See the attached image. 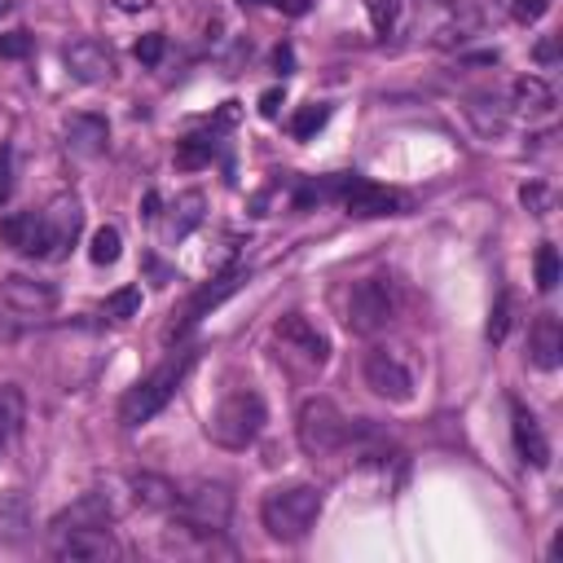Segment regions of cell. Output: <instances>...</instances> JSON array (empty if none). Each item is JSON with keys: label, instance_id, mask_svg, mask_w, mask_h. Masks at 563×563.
Instances as JSON below:
<instances>
[{"label": "cell", "instance_id": "cell-32", "mask_svg": "<svg viewBox=\"0 0 563 563\" xmlns=\"http://www.w3.org/2000/svg\"><path fill=\"white\" fill-rule=\"evenodd\" d=\"M365 13L374 22V31H391L400 18V0H365Z\"/></svg>", "mask_w": 563, "mask_h": 563}, {"label": "cell", "instance_id": "cell-16", "mask_svg": "<svg viewBox=\"0 0 563 563\" xmlns=\"http://www.w3.org/2000/svg\"><path fill=\"white\" fill-rule=\"evenodd\" d=\"M510 435H515V453H519L528 466H537V471L550 466V440H545L537 413L523 409L519 400H510Z\"/></svg>", "mask_w": 563, "mask_h": 563}, {"label": "cell", "instance_id": "cell-9", "mask_svg": "<svg viewBox=\"0 0 563 563\" xmlns=\"http://www.w3.org/2000/svg\"><path fill=\"white\" fill-rule=\"evenodd\" d=\"M119 515H123L119 488H114V484H92V488H84L70 506H62V510L53 515V528H110Z\"/></svg>", "mask_w": 563, "mask_h": 563}, {"label": "cell", "instance_id": "cell-35", "mask_svg": "<svg viewBox=\"0 0 563 563\" xmlns=\"http://www.w3.org/2000/svg\"><path fill=\"white\" fill-rule=\"evenodd\" d=\"M22 53H31V35H26V31L0 35V57H22Z\"/></svg>", "mask_w": 563, "mask_h": 563}, {"label": "cell", "instance_id": "cell-30", "mask_svg": "<svg viewBox=\"0 0 563 563\" xmlns=\"http://www.w3.org/2000/svg\"><path fill=\"white\" fill-rule=\"evenodd\" d=\"M136 308H141V286H119L114 295H106V317H114V321H128V317H136Z\"/></svg>", "mask_w": 563, "mask_h": 563}, {"label": "cell", "instance_id": "cell-23", "mask_svg": "<svg viewBox=\"0 0 563 563\" xmlns=\"http://www.w3.org/2000/svg\"><path fill=\"white\" fill-rule=\"evenodd\" d=\"M22 418H26V400L18 387H0V457L9 449V440L22 431Z\"/></svg>", "mask_w": 563, "mask_h": 563}, {"label": "cell", "instance_id": "cell-3", "mask_svg": "<svg viewBox=\"0 0 563 563\" xmlns=\"http://www.w3.org/2000/svg\"><path fill=\"white\" fill-rule=\"evenodd\" d=\"M194 361H198V352H172L163 365H154V369L123 396V405H119V422H123V427H141V422H150V418L176 396V387L185 383V374L194 369Z\"/></svg>", "mask_w": 563, "mask_h": 563}, {"label": "cell", "instance_id": "cell-11", "mask_svg": "<svg viewBox=\"0 0 563 563\" xmlns=\"http://www.w3.org/2000/svg\"><path fill=\"white\" fill-rule=\"evenodd\" d=\"M325 194H339L343 207H347V216H391V211L405 207L400 194H391V189H383V185H369V180H361V176H339Z\"/></svg>", "mask_w": 563, "mask_h": 563}, {"label": "cell", "instance_id": "cell-41", "mask_svg": "<svg viewBox=\"0 0 563 563\" xmlns=\"http://www.w3.org/2000/svg\"><path fill=\"white\" fill-rule=\"evenodd\" d=\"M277 101H282V92H277V88H268V92L260 97V110H264V114H277Z\"/></svg>", "mask_w": 563, "mask_h": 563}, {"label": "cell", "instance_id": "cell-24", "mask_svg": "<svg viewBox=\"0 0 563 563\" xmlns=\"http://www.w3.org/2000/svg\"><path fill=\"white\" fill-rule=\"evenodd\" d=\"M176 484L172 479H163V475H132V497L141 501V506H172L176 501Z\"/></svg>", "mask_w": 563, "mask_h": 563}, {"label": "cell", "instance_id": "cell-8", "mask_svg": "<svg viewBox=\"0 0 563 563\" xmlns=\"http://www.w3.org/2000/svg\"><path fill=\"white\" fill-rule=\"evenodd\" d=\"M361 378H365V387L374 391V396H383V400H391V405H405V400H413V369L400 361V352H391V347H369L365 356H361Z\"/></svg>", "mask_w": 563, "mask_h": 563}, {"label": "cell", "instance_id": "cell-36", "mask_svg": "<svg viewBox=\"0 0 563 563\" xmlns=\"http://www.w3.org/2000/svg\"><path fill=\"white\" fill-rule=\"evenodd\" d=\"M550 4H554V0H515V4H510V13H515V22H537Z\"/></svg>", "mask_w": 563, "mask_h": 563}, {"label": "cell", "instance_id": "cell-6", "mask_svg": "<svg viewBox=\"0 0 563 563\" xmlns=\"http://www.w3.org/2000/svg\"><path fill=\"white\" fill-rule=\"evenodd\" d=\"M400 312V290L391 277H361L352 290H347V330L352 334H378L396 321Z\"/></svg>", "mask_w": 563, "mask_h": 563}, {"label": "cell", "instance_id": "cell-40", "mask_svg": "<svg viewBox=\"0 0 563 563\" xmlns=\"http://www.w3.org/2000/svg\"><path fill=\"white\" fill-rule=\"evenodd\" d=\"M110 4H114L119 13H145V9L154 4V0H110Z\"/></svg>", "mask_w": 563, "mask_h": 563}, {"label": "cell", "instance_id": "cell-18", "mask_svg": "<svg viewBox=\"0 0 563 563\" xmlns=\"http://www.w3.org/2000/svg\"><path fill=\"white\" fill-rule=\"evenodd\" d=\"M62 136H66V150L70 154H84V158H92V154H101L106 150V141H110V123L101 119V114H70L66 119V128H62Z\"/></svg>", "mask_w": 563, "mask_h": 563}, {"label": "cell", "instance_id": "cell-28", "mask_svg": "<svg viewBox=\"0 0 563 563\" xmlns=\"http://www.w3.org/2000/svg\"><path fill=\"white\" fill-rule=\"evenodd\" d=\"M119 251H123L119 229H114V224H101V229L92 233V246H88L92 264H114V260H119Z\"/></svg>", "mask_w": 563, "mask_h": 563}, {"label": "cell", "instance_id": "cell-21", "mask_svg": "<svg viewBox=\"0 0 563 563\" xmlns=\"http://www.w3.org/2000/svg\"><path fill=\"white\" fill-rule=\"evenodd\" d=\"M510 97H515V110H523V114H550L559 101L550 79H541V75H519L510 84Z\"/></svg>", "mask_w": 563, "mask_h": 563}, {"label": "cell", "instance_id": "cell-39", "mask_svg": "<svg viewBox=\"0 0 563 563\" xmlns=\"http://www.w3.org/2000/svg\"><path fill=\"white\" fill-rule=\"evenodd\" d=\"M9 189H13V180H9V150H0V202L9 198Z\"/></svg>", "mask_w": 563, "mask_h": 563}, {"label": "cell", "instance_id": "cell-4", "mask_svg": "<svg viewBox=\"0 0 563 563\" xmlns=\"http://www.w3.org/2000/svg\"><path fill=\"white\" fill-rule=\"evenodd\" d=\"M176 510V523L185 532H198V537H220L233 519V488L224 479H194L176 493L172 501Z\"/></svg>", "mask_w": 563, "mask_h": 563}, {"label": "cell", "instance_id": "cell-22", "mask_svg": "<svg viewBox=\"0 0 563 563\" xmlns=\"http://www.w3.org/2000/svg\"><path fill=\"white\" fill-rule=\"evenodd\" d=\"M44 220H48V229H53V246H57V255H62V251L79 238V229H84V211H79L75 198H57V202H48Z\"/></svg>", "mask_w": 563, "mask_h": 563}, {"label": "cell", "instance_id": "cell-34", "mask_svg": "<svg viewBox=\"0 0 563 563\" xmlns=\"http://www.w3.org/2000/svg\"><path fill=\"white\" fill-rule=\"evenodd\" d=\"M163 48H167V40H163V31H150V35H141L136 40V62H145V66H154L158 57H163Z\"/></svg>", "mask_w": 563, "mask_h": 563}, {"label": "cell", "instance_id": "cell-12", "mask_svg": "<svg viewBox=\"0 0 563 563\" xmlns=\"http://www.w3.org/2000/svg\"><path fill=\"white\" fill-rule=\"evenodd\" d=\"M53 554L66 563H101L119 554L110 528H53Z\"/></svg>", "mask_w": 563, "mask_h": 563}, {"label": "cell", "instance_id": "cell-7", "mask_svg": "<svg viewBox=\"0 0 563 563\" xmlns=\"http://www.w3.org/2000/svg\"><path fill=\"white\" fill-rule=\"evenodd\" d=\"M273 339H277V347H282L290 361H299L303 369H321V365L330 361V339H325V330H321L317 321H308L303 312L277 317Z\"/></svg>", "mask_w": 563, "mask_h": 563}, {"label": "cell", "instance_id": "cell-25", "mask_svg": "<svg viewBox=\"0 0 563 563\" xmlns=\"http://www.w3.org/2000/svg\"><path fill=\"white\" fill-rule=\"evenodd\" d=\"M198 224H202V194L189 189V194H180V198L172 202V224H167V233H172V238H185V233L198 229Z\"/></svg>", "mask_w": 563, "mask_h": 563}, {"label": "cell", "instance_id": "cell-37", "mask_svg": "<svg viewBox=\"0 0 563 563\" xmlns=\"http://www.w3.org/2000/svg\"><path fill=\"white\" fill-rule=\"evenodd\" d=\"M532 57H537L541 66H554V62H559V40H554V35H545V40H537V48H532Z\"/></svg>", "mask_w": 563, "mask_h": 563}, {"label": "cell", "instance_id": "cell-15", "mask_svg": "<svg viewBox=\"0 0 563 563\" xmlns=\"http://www.w3.org/2000/svg\"><path fill=\"white\" fill-rule=\"evenodd\" d=\"M242 277H246L242 268H224L216 282H207V286H202V290H198V295L185 303V312H180V321L167 330V339H180L185 330H194V325H198V321H202L211 308H220V303H224V299H229V295L242 286Z\"/></svg>", "mask_w": 563, "mask_h": 563}, {"label": "cell", "instance_id": "cell-27", "mask_svg": "<svg viewBox=\"0 0 563 563\" xmlns=\"http://www.w3.org/2000/svg\"><path fill=\"white\" fill-rule=\"evenodd\" d=\"M216 158V136H185L180 150H176V163L180 167H202Z\"/></svg>", "mask_w": 563, "mask_h": 563}, {"label": "cell", "instance_id": "cell-13", "mask_svg": "<svg viewBox=\"0 0 563 563\" xmlns=\"http://www.w3.org/2000/svg\"><path fill=\"white\" fill-rule=\"evenodd\" d=\"M0 299L13 308V312H26V317H48L57 308V286L44 282V277H26V273H9L0 282Z\"/></svg>", "mask_w": 563, "mask_h": 563}, {"label": "cell", "instance_id": "cell-1", "mask_svg": "<svg viewBox=\"0 0 563 563\" xmlns=\"http://www.w3.org/2000/svg\"><path fill=\"white\" fill-rule=\"evenodd\" d=\"M321 506H325V497H321L317 484H303V479H295V484H273V488L260 497V523H264V532H268L273 541L295 545V541H303V537L317 528Z\"/></svg>", "mask_w": 563, "mask_h": 563}, {"label": "cell", "instance_id": "cell-38", "mask_svg": "<svg viewBox=\"0 0 563 563\" xmlns=\"http://www.w3.org/2000/svg\"><path fill=\"white\" fill-rule=\"evenodd\" d=\"M519 198H523V207H528V211L545 216V189H541V185H523V189H519Z\"/></svg>", "mask_w": 563, "mask_h": 563}, {"label": "cell", "instance_id": "cell-17", "mask_svg": "<svg viewBox=\"0 0 563 563\" xmlns=\"http://www.w3.org/2000/svg\"><path fill=\"white\" fill-rule=\"evenodd\" d=\"M462 114L475 128V136H484V141H497L510 128V106L497 92H471L466 106H462Z\"/></svg>", "mask_w": 563, "mask_h": 563}, {"label": "cell", "instance_id": "cell-20", "mask_svg": "<svg viewBox=\"0 0 563 563\" xmlns=\"http://www.w3.org/2000/svg\"><path fill=\"white\" fill-rule=\"evenodd\" d=\"M31 532V501L22 488H4L0 493V541L18 545Z\"/></svg>", "mask_w": 563, "mask_h": 563}, {"label": "cell", "instance_id": "cell-10", "mask_svg": "<svg viewBox=\"0 0 563 563\" xmlns=\"http://www.w3.org/2000/svg\"><path fill=\"white\" fill-rule=\"evenodd\" d=\"M0 242L13 246L18 255H31V260L57 255L53 229H48L44 211H13V216H4V220H0Z\"/></svg>", "mask_w": 563, "mask_h": 563}, {"label": "cell", "instance_id": "cell-33", "mask_svg": "<svg viewBox=\"0 0 563 563\" xmlns=\"http://www.w3.org/2000/svg\"><path fill=\"white\" fill-rule=\"evenodd\" d=\"M506 325H510V295L501 290L497 303H493V317H488V339L501 343V339H506Z\"/></svg>", "mask_w": 563, "mask_h": 563}, {"label": "cell", "instance_id": "cell-31", "mask_svg": "<svg viewBox=\"0 0 563 563\" xmlns=\"http://www.w3.org/2000/svg\"><path fill=\"white\" fill-rule=\"evenodd\" d=\"M325 119H330V106H303L295 119H290V136H312L317 128H325Z\"/></svg>", "mask_w": 563, "mask_h": 563}, {"label": "cell", "instance_id": "cell-26", "mask_svg": "<svg viewBox=\"0 0 563 563\" xmlns=\"http://www.w3.org/2000/svg\"><path fill=\"white\" fill-rule=\"evenodd\" d=\"M475 31H479V13H457V18H449V22L440 26L435 44H440V48H453V44L475 40Z\"/></svg>", "mask_w": 563, "mask_h": 563}, {"label": "cell", "instance_id": "cell-14", "mask_svg": "<svg viewBox=\"0 0 563 563\" xmlns=\"http://www.w3.org/2000/svg\"><path fill=\"white\" fill-rule=\"evenodd\" d=\"M62 62H66L70 79H79V84H106V79L114 75V53H110L101 40H92V35L70 40V44L62 48Z\"/></svg>", "mask_w": 563, "mask_h": 563}, {"label": "cell", "instance_id": "cell-2", "mask_svg": "<svg viewBox=\"0 0 563 563\" xmlns=\"http://www.w3.org/2000/svg\"><path fill=\"white\" fill-rule=\"evenodd\" d=\"M268 422V409H264V396L255 387H233L216 400V409L207 413V435L220 444V449H246L260 440Z\"/></svg>", "mask_w": 563, "mask_h": 563}, {"label": "cell", "instance_id": "cell-19", "mask_svg": "<svg viewBox=\"0 0 563 563\" xmlns=\"http://www.w3.org/2000/svg\"><path fill=\"white\" fill-rule=\"evenodd\" d=\"M528 361L537 369H559L563 361V330H559V317H537L532 321V334H528Z\"/></svg>", "mask_w": 563, "mask_h": 563}, {"label": "cell", "instance_id": "cell-29", "mask_svg": "<svg viewBox=\"0 0 563 563\" xmlns=\"http://www.w3.org/2000/svg\"><path fill=\"white\" fill-rule=\"evenodd\" d=\"M532 268H537V290H554L559 286V251H554V242H541L537 246Z\"/></svg>", "mask_w": 563, "mask_h": 563}, {"label": "cell", "instance_id": "cell-5", "mask_svg": "<svg viewBox=\"0 0 563 563\" xmlns=\"http://www.w3.org/2000/svg\"><path fill=\"white\" fill-rule=\"evenodd\" d=\"M295 440L308 457H330L352 440V422L330 396H308L295 413Z\"/></svg>", "mask_w": 563, "mask_h": 563}, {"label": "cell", "instance_id": "cell-42", "mask_svg": "<svg viewBox=\"0 0 563 563\" xmlns=\"http://www.w3.org/2000/svg\"><path fill=\"white\" fill-rule=\"evenodd\" d=\"M273 4H277V9H286V13H295V18H299V13H308V0H273Z\"/></svg>", "mask_w": 563, "mask_h": 563}]
</instances>
